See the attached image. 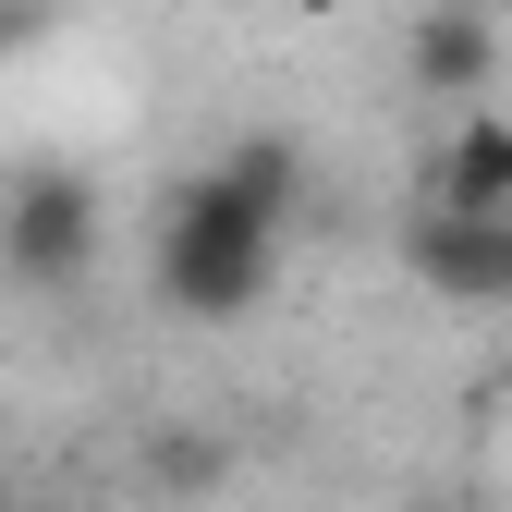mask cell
<instances>
[{
  "mask_svg": "<svg viewBox=\"0 0 512 512\" xmlns=\"http://www.w3.org/2000/svg\"><path fill=\"white\" fill-rule=\"evenodd\" d=\"M147 281H159L171 317L232 330V317H256V293L281 281V232L256 220L220 171H183V183H171V208H159V256H147Z\"/></svg>",
  "mask_w": 512,
  "mask_h": 512,
  "instance_id": "obj_1",
  "label": "cell"
},
{
  "mask_svg": "<svg viewBox=\"0 0 512 512\" xmlns=\"http://www.w3.org/2000/svg\"><path fill=\"white\" fill-rule=\"evenodd\" d=\"M86 269H98V183H74V171H13V183H0V281L74 293Z\"/></svg>",
  "mask_w": 512,
  "mask_h": 512,
  "instance_id": "obj_2",
  "label": "cell"
},
{
  "mask_svg": "<svg viewBox=\"0 0 512 512\" xmlns=\"http://www.w3.org/2000/svg\"><path fill=\"white\" fill-rule=\"evenodd\" d=\"M427 208L439 220H512V110H452V122H439Z\"/></svg>",
  "mask_w": 512,
  "mask_h": 512,
  "instance_id": "obj_3",
  "label": "cell"
},
{
  "mask_svg": "<svg viewBox=\"0 0 512 512\" xmlns=\"http://www.w3.org/2000/svg\"><path fill=\"white\" fill-rule=\"evenodd\" d=\"M403 61H415V86H427V98L488 110V86H500V25H488V0H427L415 37H403Z\"/></svg>",
  "mask_w": 512,
  "mask_h": 512,
  "instance_id": "obj_4",
  "label": "cell"
},
{
  "mask_svg": "<svg viewBox=\"0 0 512 512\" xmlns=\"http://www.w3.org/2000/svg\"><path fill=\"white\" fill-rule=\"evenodd\" d=\"M415 281L452 305H512V220H439L415 208Z\"/></svg>",
  "mask_w": 512,
  "mask_h": 512,
  "instance_id": "obj_5",
  "label": "cell"
},
{
  "mask_svg": "<svg viewBox=\"0 0 512 512\" xmlns=\"http://www.w3.org/2000/svg\"><path fill=\"white\" fill-rule=\"evenodd\" d=\"M208 171H220V183H232V196L269 220V232H293V208H305V147H293V135H232Z\"/></svg>",
  "mask_w": 512,
  "mask_h": 512,
  "instance_id": "obj_6",
  "label": "cell"
},
{
  "mask_svg": "<svg viewBox=\"0 0 512 512\" xmlns=\"http://www.w3.org/2000/svg\"><path fill=\"white\" fill-rule=\"evenodd\" d=\"M49 37V0H0V61H25Z\"/></svg>",
  "mask_w": 512,
  "mask_h": 512,
  "instance_id": "obj_7",
  "label": "cell"
},
{
  "mask_svg": "<svg viewBox=\"0 0 512 512\" xmlns=\"http://www.w3.org/2000/svg\"><path fill=\"white\" fill-rule=\"evenodd\" d=\"M293 13H342V0H293Z\"/></svg>",
  "mask_w": 512,
  "mask_h": 512,
  "instance_id": "obj_8",
  "label": "cell"
}]
</instances>
